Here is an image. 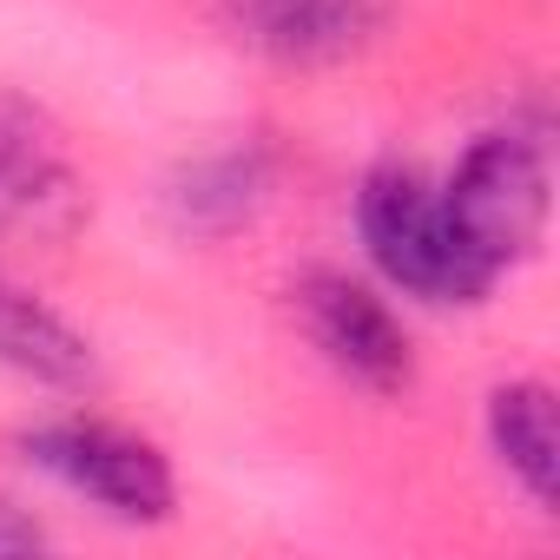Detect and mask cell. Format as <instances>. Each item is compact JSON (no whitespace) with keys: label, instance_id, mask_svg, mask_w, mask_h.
I'll return each mask as SVG.
<instances>
[{"label":"cell","instance_id":"cell-1","mask_svg":"<svg viewBox=\"0 0 560 560\" xmlns=\"http://www.w3.org/2000/svg\"><path fill=\"white\" fill-rule=\"evenodd\" d=\"M357 237L363 257L376 264V277L429 311H475L494 298V277L481 270V257L462 244L442 185L422 178L402 159H383L363 172L357 185Z\"/></svg>","mask_w":560,"mask_h":560},{"label":"cell","instance_id":"cell-2","mask_svg":"<svg viewBox=\"0 0 560 560\" xmlns=\"http://www.w3.org/2000/svg\"><path fill=\"white\" fill-rule=\"evenodd\" d=\"M442 205L462 231V244L481 257V270L501 277L521 270L553 218V159L534 126H494L475 132L455 172L442 178Z\"/></svg>","mask_w":560,"mask_h":560},{"label":"cell","instance_id":"cell-3","mask_svg":"<svg viewBox=\"0 0 560 560\" xmlns=\"http://www.w3.org/2000/svg\"><path fill=\"white\" fill-rule=\"evenodd\" d=\"M21 462L34 475H47L54 488L93 501L100 514L126 521V527H159L178 514V468L172 455L106 416H47L34 429L14 435Z\"/></svg>","mask_w":560,"mask_h":560},{"label":"cell","instance_id":"cell-4","mask_svg":"<svg viewBox=\"0 0 560 560\" xmlns=\"http://www.w3.org/2000/svg\"><path fill=\"white\" fill-rule=\"evenodd\" d=\"M291 317L324 370H337L363 396H409L416 389V337L396 304L337 264H311L291 277Z\"/></svg>","mask_w":560,"mask_h":560},{"label":"cell","instance_id":"cell-5","mask_svg":"<svg viewBox=\"0 0 560 560\" xmlns=\"http://www.w3.org/2000/svg\"><path fill=\"white\" fill-rule=\"evenodd\" d=\"M86 218V185L47 106L0 86V237H67Z\"/></svg>","mask_w":560,"mask_h":560},{"label":"cell","instance_id":"cell-6","mask_svg":"<svg viewBox=\"0 0 560 560\" xmlns=\"http://www.w3.org/2000/svg\"><path fill=\"white\" fill-rule=\"evenodd\" d=\"M224 27L277 67H343L389 27V0H218Z\"/></svg>","mask_w":560,"mask_h":560},{"label":"cell","instance_id":"cell-7","mask_svg":"<svg viewBox=\"0 0 560 560\" xmlns=\"http://www.w3.org/2000/svg\"><path fill=\"white\" fill-rule=\"evenodd\" d=\"M277 185H284V159H277L264 139H237V145L198 152V159H185L165 178V224L178 237L224 244V237L250 231L270 211Z\"/></svg>","mask_w":560,"mask_h":560},{"label":"cell","instance_id":"cell-8","mask_svg":"<svg viewBox=\"0 0 560 560\" xmlns=\"http://www.w3.org/2000/svg\"><path fill=\"white\" fill-rule=\"evenodd\" d=\"M0 370L34 389H54V396H86L100 383V350L47 298L0 277Z\"/></svg>","mask_w":560,"mask_h":560},{"label":"cell","instance_id":"cell-9","mask_svg":"<svg viewBox=\"0 0 560 560\" xmlns=\"http://www.w3.org/2000/svg\"><path fill=\"white\" fill-rule=\"evenodd\" d=\"M481 429H488V448L508 468V481L540 514H553V501H560V416H553V389L540 376L494 383L488 409H481Z\"/></svg>","mask_w":560,"mask_h":560},{"label":"cell","instance_id":"cell-10","mask_svg":"<svg viewBox=\"0 0 560 560\" xmlns=\"http://www.w3.org/2000/svg\"><path fill=\"white\" fill-rule=\"evenodd\" d=\"M54 534L27 514V508H14L8 494H0V553H34V547H47Z\"/></svg>","mask_w":560,"mask_h":560}]
</instances>
